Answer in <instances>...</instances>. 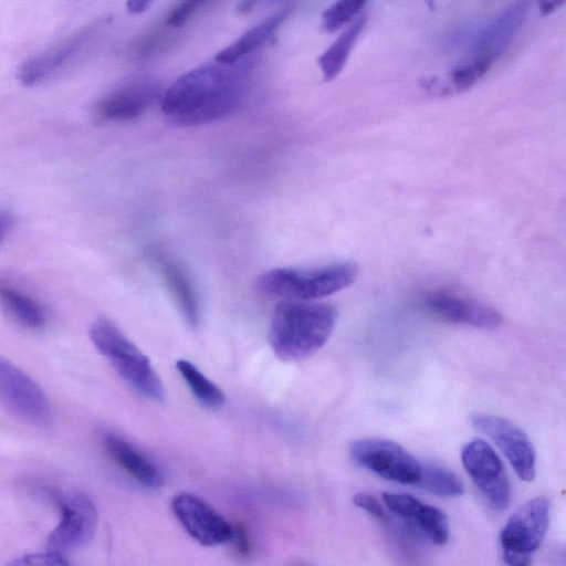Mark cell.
Segmentation results:
<instances>
[{"mask_svg":"<svg viewBox=\"0 0 566 566\" xmlns=\"http://www.w3.org/2000/svg\"><path fill=\"white\" fill-rule=\"evenodd\" d=\"M248 92L245 64L212 63L178 77L163 94V113L178 126H200L235 112Z\"/></svg>","mask_w":566,"mask_h":566,"instance_id":"1","label":"cell"},{"mask_svg":"<svg viewBox=\"0 0 566 566\" xmlns=\"http://www.w3.org/2000/svg\"><path fill=\"white\" fill-rule=\"evenodd\" d=\"M337 318L334 306L310 301L281 300L273 308L268 339L282 360L304 359L329 338Z\"/></svg>","mask_w":566,"mask_h":566,"instance_id":"2","label":"cell"},{"mask_svg":"<svg viewBox=\"0 0 566 566\" xmlns=\"http://www.w3.org/2000/svg\"><path fill=\"white\" fill-rule=\"evenodd\" d=\"M357 276L358 268L352 262L310 269L277 268L260 275L255 287L272 298L312 301L348 287Z\"/></svg>","mask_w":566,"mask_h":566,"instance_id":"3","label":"cell"},{"mask_svg":"<svg viewBox=\"0 0 566 566\" xmlns=\"http://www.w3.org/2000/svg\"><path fill=\"white\" fill-rule=\"evenodd\" d=\"M90 337L130 387L154 401L165 399V388L150 360L114 322L96 318L90 327Z\"/></svg>","mask_w":566,"mask_h":566,"instance_id":"4","label":"cell"},{"mask_svg":"<svg viewBox=\"0 0 566 566\" xmlns=\"http://www.w3.org/2000/svg\"><path fill=\"white\" fill-rule=\"evenodd\" d=\"M549 501L536 496L522 504L506 521L500 534L505 564L526 566L539 547L549 522Z\"/></svg>","mask_w":566,"mask_h":566,"instance_id":"5","label":"cell"},{"mask_svg":"<svg viewBox=\"0 0 566 566\" xmlns=\"http://www.w3.org/2000/svg\"><path fill=\"white\" fill-rule=\"evenodd\" d=\"M60 510L61 520L46 541V551L65 555L85 546L94 536L97 512L93 501L81 492L49 490Z\"/></svg>","mask_w":566,"mask_h":566,"instance_id":"6","label":"cell"},{"mask_svg":"<svg viewBox=\"0 0 566 566\" xmlns=\"http://www.w3.org/2000/svg\"><path fill=\"white\" fill-rule=\"evenodd\" d=\"M349 453L359 467L389 481L416 485L421 463L399 443L380 438L355 440Z\"/></svg>","mask_w":566,"mask_h":566,"instance_id":"7","label":"cell"},{"mask_svg":"<svg viewBox=\"0 0 566 566\" xmlns=\"http://www.w3.org/2000/svg\"><path fill=\"white\" fill-rule=\"evenodd\" d=\"M0 403L33 424L51 421L52 408L42 388L24 371L0 356Z\"/></svg>","mask_w":566,"mask_h":566,"instance_id":"8","label":"cell"},{"mask_svg":"<svg viewBox=\"0 0 566 566\" xmlns=\"http://www.w3.org/2000/svg\"><path fill=\"white\" fill-rule=\"evenodd\" d=\"M164 91L153 76H137L113 88L101 97L93 113L104 123H124L144 115L156 103H160Z\"/></svg>","mask_w":566,"mask_h":566,"instance_id":"9","label":"cell"},{"mask_svg":"<svg viewBox=\"0 0 566 566\" xmlns=\"http://www.w3.org/2000/svg\"><path fill=\"white\" fill-rule=\"evenodd\" d=\"M461 460L489 505L495 511L506 510L511 499L510 482L494 449L482 439H473L463 446Z\"/></svg>","mask_w":566,"mask_h":566,"instance_id":"10","label":"cell"},{"mask_svg":"<svg viewBox=\"0 0 566 566\" xmlns=\"http://www.w3.org/2000/svg\"><path fill=\"white\" fill-rule=\"evenodd\" d=\"M472 426L490 438L505 455L517 476L532 481L536 474V453L528 436L509 419L490 413H475Z\"/></svg>","mask_w":566,"mask_h":566,"instance_id":"11","label":"cell"},{"mask_svg":"<svg viewBox=\"0 0 566 566\" xmlns=\"http://www.w3.org/2000/svg\"><path fill=\"white\" fill-rule=\"evenodd\" d=\"M171 509L185 531L201 545L217 546L231 541L233 525L201 497L177 493Z\"/></svg>","mask_w":566,"mask_h":566,"instance_id":"12","label":"cell"},{"mask_svg":"<svg viewBox=\"0 0 566 566\" xmlns=\"http://www.w3.org/2000/svg\"><path fill=\"white\" fill-rule=\"evenodd\" d=\"M386 506L424 536L430 543L442 546L450 535L449 522L446 514L432 505L422 503L407 493L384 492Z\"/></svg>","mask_w":566,"mask_h":566,"instance_id":"13","label":"cell"},{"mask_svg":"<svg viewBox=\"0 0 566 566\" xmlns=\"http://www.w3.org/2000/svg\"><path fill=\"white\" fill-rule=\"evenodd\" d=\"M423 304L436 316L457 324L492 329L502 323L501 314L493 307L444 291L427 294Z\"/></svg>","mask_w":566,"mask_h":566,"instance_id":"14","label":"cell"},{"mask_svg":"<svg viewBox=\"0 0 566 566\" xmlns=\"http://www.w3.org/2000/svg\"><path fill=\"white\" fill-rule=\"evenodd\" d=\"M150 259L185 321L196 327L200 317V305L195 284L182 264L160 249L150 251Z\"/></svg>","mask_w":566,"mask_h":566,"instance_id":"15","label":"cell"},{"mask_svg":"<svg viewBox=\"0 0 566 566\" xmlns=\"http://www.w3.org/2000/svg\"><path fill=\"white\" fill-rule=\"evenodd\" d=\"M528 10V1L520 0L503 11L478 38L471 59L492 64L503 54L520 30Z\"/></svg>","mask_w":566,"mask_h":566,"instance_id":"16","label":"cell"},{"mask_svg":"<svg viewBox=\"0 0 566 566\" xmlns=\"http://www.w3.org/2000/svg\"><path fill=\"white\" fill-rule=\"evenodd\" d=\"M87 35V32H80L25 60L18 69V81L25 87H32L51 78L75 57Z\"/></svg>","mask_w":566,"mask_h":566,"instance_id":"17","label":"cell"},{"mask_svg":"<svg viewBox=\"0 0 566 566\" xmlns=\"http://www.w3.org/2000/svg\"><path fill=\"white\" fill-rule=\"evenodd\" d=\"M104 446L111 458L144 486L156 489L164 484L159 468L122 437L107 433Z\"/></svg>","mask_w":566,"mask_h":566,"instance_id":"18","label":"cell"},{"mask_svg":"<svg viewBox=\"0 0 566 566\" xmlns=\"http://www.w3.org/2000/svg\"><path fill=\"white\" fill-rule=\"evenodd\" d=\"M491 65L471 59L442 74L428 76L420 81L421 87L436 95L461 93L472 87L490 70Z\"/></svg>","mask_w":566,"mask_h":566,"instance_id":"19","label":"cell"},{"mask_svg":"<svg viewBox=\"0 0 566 566\" xmlns=\"http://www.w3.org/2000/svg\"><path fill=\"white\" fill-rule=\"evenodd\" d=\"M287 11V9H283L247 30L234 42L220 50L216 54L214 61L227 64L241 61L273 35L285 19Z\"/></svg>","mask_w":566,"mask_h":566,"instance_id":"20","label":"cell"},{"mask_svg":"<svg viewBox=\"0 0 566 566\" xmlns=\"http://www.w3.org/2000/svg\"><path fill=\"white\" fill-rule=\"evenodd\" d=\"M0 304L24 327L38 329L46 323L45 311L38 300L6 282H0Z\"/></svg>","mask_w":566,"mask_h":566,"instance_id":"21","label":"cell"},{"mask_svg":"<svg viewBox=\"0 0 566 566\" xmlns=\"http://www.w3.org/2000/svg\"><path fill=\"white\" fill-rule=\"evenodd\" d=\"M366 15H360L343 31L334 43L319 56L318 65L325 81H332L338 76L348 56L361 33Z\"/></svg>","mask_w":566,"mask_h":566,"instance_id":"22","label":"cell"},{"mask_svg":"<svg viewBox=\"0 0 566 566\" xmlns=\"http://www.w3.org/2000/svg\"><path fill=\"white\" fill-rule=\"evenodd\" d=\"M176 368L198 401L209 408H218L223 405L226 396L222 390L192 363L178 359Z\"/></svg>","mask_w":566,"mask_h":566,"instance_id":"23","label":"cell"},{"mask_svg":"<svg viewBox=\"0 0 566 566\" xmlns=\"http://www.w3.org/2000/svg\"><path fill=\"white\" fill-rule=\"evenodd\" d=\"M416 485L441 497H457L463 493V484L458 475L436 463H421Z\"/></svg>","mask_w":566,"mask_h":566,"instance_id":"24","label":"cell"},{"mask_svg":"<svg viewBox=\"0 0 566 566\" xmlns=\"http://www.w3.org/2000/svg\"><path fill=\"white\" fill-rule=\"evenodd\" d=\"M367 0H337L323 13V28L335 32L352 22L363 9Z\"/></svg>","mask_w":566,"mask_h":566,"instance_id":"25","label":"cell"},{"mask_svg":"<svg viewBox=\"0 0 566 566\" xmlns=\"http://www.w3.org/2000/svg\"><path fill=\"white\" fill-rule=\"evenodd\" d=\"M209 1L210 0H180L168 14L166 23L171 28L182 27Z\"/></svg>","mask_w":566,"mask_h":566,"instance_id":"26","label":"cell"},{"mask_svg":"<svg viewBox=\"0 0 566 566\" xmlns=\"http://www.w3.org/2000/svg\"><path fill=\"white\" fill-rule=\"evenodd\" d=\"M353 502L357 507L364 510L376 520L381 522L387 521L386 512L374 495L366 492H358L354 495Z\"/></svg>","mask_w":566,"mask_h":566,"instance_id":"27","label":"cell"},{"mask_svg":"<svg viewBox=\"0 0 566 566\" xmlns=\"http://www.w3.org/2000/svg\"><path fill=\"white\" fill-rule=\"evenodd\" d=\"M11 564L14 565H69V562L65 560L64 555L49 552L45 554L36 553V554H28L19 559L17 558Z\"/></svg>","mask_w":566,"mask_h":566,"instance_id":"28","label":"cell"},{"mask_svg":"<svg viewBox=\"0 0 566 566\" xmlns=\"http://www.w3.org/2000/svg\"><path fill=\"white\" fill-rule=\"evenodd\" d=\"M231 541L235 544V547L239 553H241L242 555H247L249 553V538L244 528L241 525L233 526Z\"/></svg>","mask_w":566,"mask_h":566,"instance_id":"29","label":"cell"},{"mask_svg":"<svg viewBox=\"0 0 566 566\" xmlns=\"http://www.w3.org/2000/svg\"><path fill=\"white\" fill-rule=\"evenodd\" d=\"M15 223L14 216L0 209V243L9 235Z\"/></svg>","mask_w":566,"mask_h":566,"instance_id":"30","label":"cell"},{"mask_svg":"<svg viewBox=\"0 0 566 566\" xmlns=\"http://www.w3.org/2000/svg\"><path fill=\"white\" fill-rule=\"evenodd\" d=\"M151 2L153 0H127L126 7L132 13H142L150 6Z\"/></svg>","mask_w":566,"mask_h":566,"instance_id":"31","label":"cell"},{"mask_svg":"<svg viewBox=\"0 0 566 566\" xmlns=\"http://www.w3.org/2000/svg\"><path fill=\"white\" fill-rule=\"evenodd\" d=\"M565 0H539L538 6L543 14H549L564 4Z\"/></svg>","mask_w":566,"mask_h":566,"instance_id":"32","label":"cell"},{"mask_svg":"<svg viewBox=\"0 0 566 566\" xmlns=\"http://www.w3.org/2000/svg\"><path fill=\"white\" fill-rule=\"evenodd\" d=\"M259 0H243L241 3V11H247L255 4Z\"/></svg>","mask_w":566,"mask_h":566,"instance_id":"33","label":"cell"}]
</instances>
